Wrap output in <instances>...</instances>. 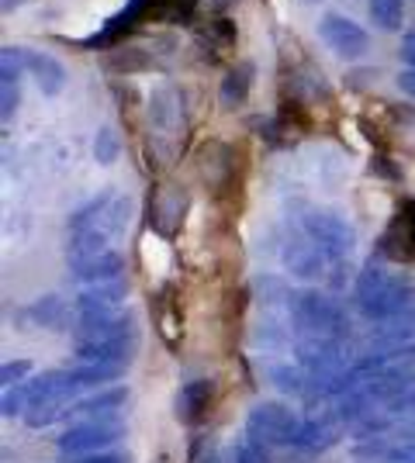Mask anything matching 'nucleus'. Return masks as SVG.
<instances>
[{"instance_id": "a211bd4d", "label": "nucleus", "mask_w": 415, "mask_h": 463, "mask_svg": "<svg viewBox=\"0 0 415 463\" xmlns=\"http://www.w3.org/2000/svg\"><path fill=\"white\" fill-rule=\"evenodd\" d=\"M212 463H270V446L253 439L250 432H242L236 443L218 449L215 457H212Z\"/></svg>"}, {"instance_id": "c9c22d12", "label": "nucleus", "mask_w": 415, "mask_h": 463, "mask_svg": "<svg viewBox=\"0 0 415 463\" xmlns=\"http://www.w3.org/2000/svg\"><path fill=\"white\" fill-rule=\"evenodd\" d=\"M395 439H398V443H415V419H409V422L398 425Z\"/></svg>"}, {"instance_id": "6e6552de", "label": "nucleus", "mask_w": 415, "mask_h": 463, "mask_svg": "<svg viewBox=\"0 0 415 463\" xmlns=\"http://www.w3.org/2000/svg\"><path fill=\"white\" fill-rule=\"evenodd\" d=\"M73 339H77V346H83V343H111V339H136V318L128 311L87 315V318H77Z\"/></svg>"}, {"instance_id": "f03ea898", "label": "nucleus", "mask_w": 415, "mask_h": 463, "mask_svg": "<svg viewBox=\"0 0 415 463\" xmlns=\"http://www.w3.org/2000/svg\"><path fill=\"white\" fill-rule=\"evenodd\" d=\"M288 318L295 326L297 339L305 335H318V339H346V315L339 308L336 298L329 294H318V290H301L295 294L291 308H288Z\"/></svg>"}, {"instance_id": "423d86ee", "label": "nucleus", "mask_w": 415, "mask_h": 463, "mask_svg": "<svg viewBox=\"0 0 415 463\" xmlns=\"http://www.w3.org/2000/svg\"><path fill=\"white\" fill-rule=\"evenodd\" d=\"M280 263H284V270L297 277V280H318V277H325V267H329V260L322 256L316 242L301 232L297 225L295 232H288L284 235V246H280Z\"/></svg>"}, {"instance_id": "cd10ccee", "label": "nucleus", "mask_w": 415, "mask_h": 463, "mask_svg": "<svg viewBox=\"0 0 415 463\" xmlns=\"http://www.w3.org/2000/svg\"><path fill=\"white\" fill-rule=\"evenodd\" d=\"M28 373H32V364L28 360H14V364H4L0 367V381H4V387H14V384H24Z\"/></svg>"}, {"instance_id": "4c0bfd02", "label": "nucleus", "mask_w": 415, "mask_h": 463, "mask_svg": "<svg viewBox=\"0 0 415 463\" xmlns=\"http://www.w3.org/2000/svg\"><path fill=\"white\" fill-rule=\"evenodd\" d=\"M308 4H318V0H308Z\"/></svg>"}, {"instance_id": "6ab92c4d", "label": "nucleus", "mask_w": 415, "mask_h": 463, "mask_svg": "<svg viewBox=\"0 0 415 463\" xmlns=\"http://www.w3.org/2000/svg\"><path fill=\"white\" fill-rule=\"evenodd\" d=\"M236 24L229 18H215L208 21V28H201L198 32V45H208L204 52H208V59H218L222 52H229V49H236Z\"/></svg>"}, {"instance_id": "f8f14e48", "label": "nucleus", "mask_w": 415, "mask_h": 463, "mask_svg": "<svg viewBox=\"0 0 415 463\" xmlns=\"http://www.w3.org/2000/svg\"><path fill=\"white\" fill-rule=\"evenodd\" d=\"M21 62H24V70L35 77L42 94L45 97L62 94V87H66V70H62L60 59L49 56V52H39V49H21Z\"/></svg>"}, {"instance_id": "412c9836", "label": "nucleus", "mask_w": 415, "mask_h": 463, "mask_svg": "<svg viewBox=\"0 0 415 463\" xmlns=\"http://www.w3.org/2000/svg\"><path fill=\"white\" fill-rule=\"evenodd\" d=\"M70 373V384H73V391H83V387H104L111 384V381H118L121 373H125V367H108V364H80V367L66 370Z\"/></svg>"}, {"instance_id": "b1692460", "label": "nucleus", "mask_w": 415, "mask_h": 463, "mask_svg": "<svg viewBox=\"0 0 415 463\" xmlns=\"http://www.w3.org/2000/svg\"><path fill=\"white\" fill-rule=\"evenodd\" d=\"M371 18L381 32H398L405 21V0H371Z\"/></svg>"}, {"instance_id": "f704fd0d", "label": "nucleus", "mask_w": 415, "mask_h": 463, "mask_svg": "<svg viewBox=\"0 0 415 463\" xmlns=\"http://www.w3.org/2000/svg\"><path fill=\"white\" fill-rule=\"evenodd\" d=\"M398 52H401V62H409V70H415V32L401 39V49H398Z\"/></svg>"}, {"instance_id": "aec40b11", "label": "nucleus", "mask_w": 415, "mask_h": 463, "mask_svg": "<svg viewBox=\"0 0 415 463\" xmlns=\"http://www.w3.org/2000/svg\"><path fill=\"white\" fill-rule=\"evenodd\" d=\"M250 87H253V66L250 62H242L236 70H229L225 77H222V87H218V97H222V104L225 108H239L246 94H250Z\"/></svg>"}, {"instance_id": "9d476101", "label": "nucleus", "mask_w": 415, "mask_h": 463, "mask_svg": "<svg viewBox=\"0 0 415 463\" xmlns=\"http://www.w3.org/2000/svg\"><path fill=\"white\" fill-rule=\"evenodd\" d=\"M215 402V381L212 377H194V381H187V384L177 391V398H174V415H177L184 425H198L204 415H208V408Z\"/></svg>"}, {"instance_id": "5701e85b", "label": "nucleus", "mask_w": 415, "mask_h": 463, "mask_svg": "<svg viewBox=\"0 0 415 463\" xmlns=\"http://www.w3.org/2000/svg\"><path fill=\"white\" fill-rule=\"evenodd\" d=\"M156 322H159V335L166 339V346L177 349V343H180V322H184V315H180V308L174 305V301H170V290L159 298Z\"/></svg>"}, {"instance_id": "1a4fd4ad", "label": "nucleus", "mask_w": 415, "mask_h": 463, "mask_svg": "<svg viewBox=\"0 0 415 463\" xmlns=\"http://www.w3.org/2000/svg\"><path fill=\"white\" fill-rule=\"evenodd\" d=\"M125 402H128V387H104L90 398H77L70 405L66 422H118Z\"/></svg>"}, {"instance_id": "9b49d317", "label": "nucleus", "mask_w": 415, "mask_h": 463, "mask_svg": "<svg viewBox=\"0 0 415 463\" xmlns=\"http://www.w3.org/2000/svg\"><path fill=\"white\" fill-rule=\"evenodd\" d=\"M184 208H187V197L180 191H166L159 187L156 194H149V225L159 235H177L180 222H184Z\"/></svg>"}, {"instance_id": "4be33fe9", "label": "nucleus", "mask_w": 415, "mask_h": 463, "mask_svg": "<svg viewBox=\"0 0 415 463\" xmlns=\"http://www.w3.org/2000/svg\"><path fill=\"white\" fill-rule=\"evenodd\" d=\"M267 377H270V384L277 391L295 394V398H305V391H308V373L297 367V364H270Z\"/></svg>"}, {"instance_id": "72a5a7b5", "label": "nucleus", "mask_w": 415, "mask_h": 463, "mask_svg": "<svg viewBox=\"0 0 415 463\" xmlns=\"http://www.w3.org/2000/svg\"><path fill=\"white\" fill-rule=\"evenodd\" d=\"M371 174L391 176V180H398V176H401L395 166H388V156H374V163H371Z\"/></svg>"}, {"instance_id": "c85d7f7f", "label": "nucleus", "mask_w": 415, "mask_h": 463, "mask_svg": "<svg viewBox=\"0 0 415 463\" xmlns=\"http://www.w3.org/2000/svg\"><path fill=\"white\" fill-rule=\"evenodd\" d=\"M14 111H18V83H0V118L11 121Z\"/></svg>"}, {"instance_id": "f3484780", "label": "nucleus", "mask_w": 415, "mask_h": 463, "mask_svg": "<svg viewBox=\"0 0 415 463\" xmlns=\"http://www.w3.org/2000/svg\"><path fill=\"white\" fill-rule=\"evenodd\" d=\"M24 318H32V322L42 328H56V332L70 328L66 326V322H70V308H66V301H62L60 294H45L39 301H32V305L24 308Z\"/></svg>"}, {"instance_id": "7ed1b4c3", "label": "nucleus", "mask_w": 415, "mask_h": 463, "mask_svg": "<svg viewBox=\"0 0 415 463\" xmlns=\"http://www.w3.org/2000/svg\"><path fill=\"white\" fill-rule=\"evenodd\" d=\"M297 225L301 232L316 242L322 256L329 260V263H343V260H350L356 250V232L354 225L336 212H305L297 214Z\"/></svg>"}, {"instance_id": "ddd939ff", "label": "nucleus", "mask_w": 415, "mask_h": 463, "mask_svg": "<svg viewBox=\"0 0 415 463\" xmlns=\"http://www.w3.org/2000/svg\"><path fill=\"white\" fill-rule=\"evenodd\" d=\"M70 270H73V277H77L80 284H90V288L94 284H111L125 270V256L118 250H108V252H98V256H87V260H73Z\"/></svg>"}, {"instance_id": "0eeeda50", "label": "nucleus", "mask_w": 415, "mask_h": 463, "mask_svg": "<svg viewBox=\"0 0 415 463\" xmlns=\"http://www.w3.org/2000/svg\"><path fill=\"white\" fill-rule=\"evenodd\" d=\"M318 35H322V42L343 59H360L371 49L367 32H363L356 21L343 18V14H325L322 24H318Z\"/></svg>"}, {"instance_id": "39448f33", "label": "nucleus", "mask_w": 415, "mask_h": 463, "mask_svg": "<svg viewBox=\"0 0 415 463\" xmlns=\"http://www.w3.org/2000/svg\"><path fill=\"white\" fill-rule=\"evenodd\" d=\"M121 422H73L56 439V449L62 457H90L111 449L121 439Z\"/></svg>"}, {"instance_id": "2f4dec72", "label": "nucleus", "mask_w": 415, "mask_h": 463, "mask_svg": "<svg viewBox=\"0 0 415 463\" xmlns=\"http://www.w3.org/2000/svg\"><path fill=\"white\" fill-rule=\"evenodd\" d=\"M70 463H128V457H121V453H90V457H73Z\"/></svg>"}, {"instance_id": "bb28decb", "label": "nucleus", "mask_w": 415, "mask_h": 463, "mask_svg": "<svg viewBox=\"0 0 415 463\" xmlns=\"http://www.w3.org/2000/svg\"><path fill=\"white\" fill-rule=\"evenodd\" d=\"M0 411H4V419H14V415H24V411H28V391H24V384L4 387Z\"/></svg>"}, {"instance_id": "f257e3e1", "label": "nucleus", "mask_w": 415, "mask_h": 463, "mask_svg": "<svg viewBox=\"0 0 415 463\" xmlns=\"http://www.w3.org/2000/svg\"><path fill=\"white\" fill-rule=\"evenodd\" d=\"M356 311L367 322H395V318H415V284L409 273H391L384 263H367L356 273L354 284Z\"/></svg>"}, {"instance_id": "a878e982", "label": "nucleus", "mask_w": 415, "mask_h": 463, "mask_svg": "<svg viewBox=\"0 0 415 463\" xmlns=\"http://www.w3.org/2000/svg\"><path fill=\"white\" fill-rule=\"evenodd\" d=\"M108 70H115V73H138V70H149V59L142 56L138 49H118L115 56H108Z\"/></svg>"}, {"instance_id": "2eb2a0df", "label": "nucleus", "mask_w": 415, "mask_h": 463, "mask_svg": "<svg viewBox=\"0 0 415 463\" xmlns=\"http://www.w3.org/2000/svg\"><path fill=\"white\" fill-rule=\"evenodd\" d=\"M184 104V97L174 90V87H159L153 100H149V118H153V125L159 128V136H177L180 128H184V118H180V108Z\"/></svg>"}, {"instance_id": "c756f323", "label": "nucleus", "mask_w": 415, "mask_h": 463, "mask_svg": "<svg viewBox=\"0 0 415 463\" xmlns=\"http://www.w3.org/2000/svg\"><path fill=\"white\" fill-rule=\"evenodd\" d=\"M381 463H415V443H388Z\"/></svg>"}, {"instance_id": "20e7f679", "label": "nucleus", "mask_w": 415, "mask_h": 463, "mask_svg": "<svg viewBox=\"0 0 415 463\" xmlns=\"http://www.w3.org/2000/svg\"><path fill=\"white\" fill-rule=\"evenodd\" d=\"M301 425H305V419L297 411H291L288 405H277V402H259L246 415V432L270 449L274 446H297Z\"/></svg>"}, {"instance_id": "393cba45", "label": "nucleus", "mask_w": 415, "mask_h": 463, "mask_svg": "<svg viewBox=\"0 0 415 463\" xmlns=\"http://www.w3.org/2000/svg\"><path fill=\"white\" fill-rule=\"evenodd\" d=\"M121 156V138L115 128H100L98 138H94V159L100 166H111L115 159Z\"/></svg>"}, {"instance_id": "7c9ffc66", "label": "nucleus", "mask_w": 415, "mask_h": 463, "mask_svg": "<svg viewBox=\"0 0 415 463\" xmlns=\"http://www.w3.org/2000/svg\"><path fill=\"white\" fill-rule=\"evenodd\" d=\"M395 225H401V229L409 232V239L415 242V197H405V201L398 204Z\"/></svg>"}, {"instance_id": "dca6fc26", "label": "nucleus", "mask_w": 415, "mask_h": 463, "mask_svg": "<svg viewBox=\"0 0 415 463\" xmlns=\"http://www.w3.org/2000/svg\"><path fill=\"white\" fill-rule=\"evenodd\" d=\"M136 353V339H111V343H83L77 346L80 364H108V367H128Z\"/></svg>"}, {"instance_id": "e433bc0d", "label": "nucleus", "mask_w": 415, "mask_h": 463, "mask_svg": "<svg viewBox=\"0 0 415 463\" xmlns=\"http://www.w3.org/2000/svg\"><path fill=\"white\" fill-rule=\"evenodd\" d=\"M225 4H232V0H212V7H225Z\"/></svg>"}, {"instance_id": "473e14b6", "label": "nucleus", "mask_w": 415, "mask_h": 463, "mask_svg": "<svg viewBox=\"0 0 415 463\" xmlns=\"http://www.w3.org/2000/svg\"><path fill=\"white\" fill-rule=\"evenodd\" d=\"M395 83H398V90H401V94L415 100V70H401Z\"/></svg>"}, {"instance_id": "4468645a", "label": "nucleus", "mask_w": 415, "mask_h": 463, "mask_svg": "<svg viewBox=\"0 0 415 463\" xmlns=\"http://www.w3.org/2000/svg\"><path fill=\"white\" fill-rule=\"evenodd\" d=\"M121 301H125V284L111 280V284H94V288L80 290L73 308H77L80 318H87V315H115V311H121Z\"/></svg>"}]
</instances>
